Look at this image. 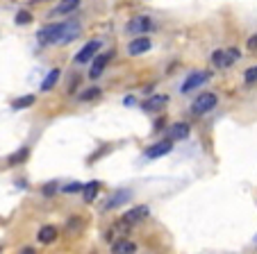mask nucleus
Instances as JSON below:
<instances>
[{"label":"nucleus","instance_id":"1","mask_svg":"<svg viewBox=\"0 0 257 254\" xmlns=\"http://www.w3.org/2000/svg\"><path fill=\"white\" fill-rule=\"evenodd\" d=\"M62 28L64 23H50V25H44V28L37 32V41L39 46H53V44H59V37H62Z\"/></svg>","mask_w":257,"mask_h":254},{"label":"nucleus","instance_id":"2","mask_svg":"<svg viewBox=\"0 0 257 254\" xmlns=\"http://www.w3.org/2000/svg\"><path fill=\"white\" fill-rule=\"evenodd\" d=\"M216 105H218L216 93H200L194 100V105H191V111H194L196 116H203V114H207V111H212Z\"/></svg>","mask_w":257,"mask_h":254},{"label":"nucleus","instance_id":"25","mask_svg":"<svg viewBox=\"0 0 257 254\" xmlns=\"http://www.w3.org/2000/svg\"><path fill=\"white\" fill-rule=\"evenodd\" d=\"M243 82H246V84H255L257 82V66H250L246 73H243Z\"/></svg>","mask_w":257,"mask_h":254},{"label":"nucleus","instance_id":"23","mask_svg":"<svg viewBox=\"0 0 257 254\" xmlns=\"http://www.w3.org/2000/svg\"><path fill=\"white\" fill-rule=\"evenodd\" d=\"M100 89H98V87H91V89H87V91H82V93H80V98H78V100H82V102H89V100H96V98L98 96H100Z\"/></svg>","mask_w":257,"mask_h":254},{"label":"nucleus","instance_id":"24","mask_svg":"<svg viewBox=\"0 0 257 254\" xmlns=\"http://www.w3.org/2000/svg\"><path fill=\"white\" fill-rule=\"evenodd\" d=\"M16 25H28V23H32V14H30L28 10H21V12H16Z\"/></svg>","mask_w":257,"mask_h":254},{"label":"nucleus","instance_id":"28","mask_svg":"<svg viewBox=\"0 0 257 254\" xmlns=\"http://www.w3.org/2000/svg\"><path fill=\"white\" fill-rule=\"evenodd\" d=\"M55 193H57V184H46L44 195H55Z\"/></svg>","mask_w":257,"mask_h":254},{"label":"nucleus","instance_id":"15","mask_svg":"<svg viewBox=\"0 0 257 254\" xmlns=\"http://www.w3.org/2000/svg\"><path fill=\"white\" fill-rule=\"evenodd\" d=\"M37 240H39V243H44V245L55 243V240H57V227H55V225H44L39 229V234H37Z\"/></svg>","mask_w":257,"mask_h":254},{"label":"nucleus","instance_id":"5","mask_svg":"<svg viewBox=\"0 0 257 254\" xmlns=\"http://www.w3.org/2000/svg\"><path fill=\"white\" fill-rule=\"evenodd\" d=\"M100 46H102L100 39H91L87 46H82V50H78V55H75V59H73V62H75V64H89L98 55Z\"/></svg>","mask_w":257,"mask_h":254},{"label":"nucleus","instance_id":"22","mask_svg":"<svg viewBox=\"0 0 257 254\" xmlns=\"http://www.w3.org/2000/svg\"><path fill=\"white\" fill-rule=\"evenodd\" d=\"M80 229H82V218H80V216L68 218V220H66V231H68V234H75V231H80Z\"/></svg>","mask_w":257,"mask_h":254},{"label":"nucleus","instance_id":"31","mask_svg":"<svg viewBox=\"0 0 257 254\" xmlns=\"http://www.w3.org/2000/svg\"><path fill=\"white\" fill-rule=\"evenodd\" d=\"M123 105H125V107H132V105H135V98H125V100H123Z\"/></svg>","mask_w":257,"mask_h":254},{"label":"nucleus","instance_id":"18","mask_svg":"<svg viewBox=\"0 0 257 254\" xmlns=\"http://www.w3.org/2000/svg\"><path fill=\"white\" fill-rule=\"evenodd\" d=\"M28 157H30V148L25 145V148L16 150V152H12L10 157H7V166H19V163H23Z\"/></svg>","mask_w":257,"mask_h":254},{"label":"nucleus","instance_id":"7","mask_svg":"<svg viewBox=\"0 0 257 254\" xmlns=\"http://www.w3.org/2000/svg\"><path fill=\"white\" fill-rule=\"evenodd\" d=\"M207 80H209V73H205V71H200V73H191V75L185 80V84L180 87V91H182V93H191V91H196L198 87H203V84H205Z\"/></svg>","mask_w":257,"mask_h":254},{"label":"nucleus","instance_id":"21","mask_svg":"<svg viewBox=\"0 0 257 254\" xmlns=\"http://www.w3.org/2000/svg\"><path fill=\"white\" fill-rule=\"evenodd\" d=\"M241 57V50L239 48H228V50H223V68H228V66H232L237 59Z\"/></svg>","mask_w":257,"mask_h":254},{"label":"nucleus","instance_id":"8","mask_svg":"<svg viewBox=\"0 0 257 254\" xmlns=\"http://www.w3.org/2000/svg\"><path fill=\"white\" fill-rule=\"evenodd\" d=\"M151 48H153L151 39L148 37H137V39H132L130 44H127V55H130V57H139V55L148 53Z\"/></svg>","mask_w":257,"mask_h":254},{"label":"nucleus","instance_id":"29","mask_svg":"<svg viewBox=\"0 0 257 254\" xmlns=\"http://www.w3.org/2000/svg\"><path fill=\"white\" fill-rule=\"evenodd\" d=\"M246 46H248V50H257V32L252 34L250 39H248V44H246Z\"/></svg>","mask_w":257,"mask_h":254},{"label":"nucleus","instance_id":"13","mask_svg":"<svg viewBox=\"0 0 257 254\" xmlns=\"http://www.w3.org/2000/svg\"><path fill=\"white\" fill-rule=\"evenodd\" d=\"M80 5H82L80 0H64V3H59L57 7H53V10L48 12V16H50V19H53V16H64V14H71V12H75Z\"/></svg>","mask_w":257,"mask_h":254},{"label":"nucleus","instance_id":"17","mask_svg":"<svg viewBox=\"0 0 257 254\" xmlns=\"http://www.w3.org/2000/svg\"><path fill=\"white\" fill-rule=\"evenodd\" d=\"M98 191H100V182H89V184H82V195H84V202H93L98 195Z\"/></svg>","mask_w":257,"mask_h":254},{"label":"nucleus","instance_id":"11","mask_svg":"<svg viewBox=\"0 0 257 254\" xmlns=\"http://www.w3.org/2000/svg\"><path fill=\"white\" fill-rule=\"evenodd\" d=\"M166 102H169V96H164V93H155V96L146 98V100L141 102V109L144 111H160Z\"/></svg>","mask_w":257,"mask_h":254},{"label":"nucleus","instance_id":"30","mask_svg":"<svg viewBox=\"0 0 257 254\" xmlns=\"http://www.w3.org/2000/svg\"><path fill=\"white\" fill-rule=\"evenodd\" d=\"M19 254H37V249H34V247H30V245H28V247H23Z\"/></svg>","mask_w":257,"mask_h":254},{"label":"nucleus","instance_id":"6","mask_svg":"<svg viewBox=\"0 0 257 254\" xmlns=\"http://www.w3.org/2000/svg\"><path fill=\"white\" fill-rule=\"evenodd\" d=\"M132 197V191H127V188H118V191H114L112 195L105 200V204H102V209L105 211H112V209H116V206H121V204H125L127 200Z\"/></svg>","mask_w":257,"mask_h":254},{"label":"nucleus","instance_id":"26","mask_svg":"<svg viewBox=\"0 0 257 254\" xmlns=\"http://www.w3.org/2000/svg\"><path fill=\"white\" fill-rule=\"evenodd\" d=\"M59 191L68 193V195H71V193H80V191H82V184H80V182H71V184H66V186H62Z\"/></svg>","mask_w":257,"mask_h":254},{"label":"nucleus","instance_id":"3","mask_svg":"<svg viewBox=\"0 0 257 254\" xmlns=\"http://www.w3.org/2000/svg\"><path fill=\"white\" fill-rule=\"evenodd\" d=\"M153 28H155L153 19H148V16H135V19H132L130 23L125 25V32L139 34V37H146V32H151Z\"/></svg>","mask_w":257,"mask_h":254},{"label":"nucleus","instance_id":"19","mask_svg":"<svg viewBox=\"0 0 257 254\" xmlns=\"http://www.w3.org/2000/svg\"><path fill=\"white\" fill-rule=\"evenodd\" d=\"M59 75H62V71H59V68H53V71H48L46 80L41 82V91H50V89H53L55 84L59 82Z\"/></svg>","mask_w":257,"mask_h":254},{"label":"nucleus","instance_id":"10","mask_svg":"<svg viewBox=\"0 0 257 254\" xmlns=\"http://www.w3.org/2000/svg\"><path fill=\"white\" fill-rule=\"evenodd\" d=\"M171 150H173V141L164 139V141H160V143L151 145V148H146V157L148 159H160V157H166Z\"/></svg>","mask_w":257,"mask_h":254},{"label":"nucleus","instance_id":"20","mask_svg":"<svg viewBox=\"0 0 257 254\" xmlns=\"http://www.w3.org/2000/svg\"><path fill=\"white\" fill-rule=\"evenodd\" d=\"M34 102H37V96H21V98H16L14 102H12V109L14 111H21V109H28V107H32Z\"/></svg>","mask_w":257,"mask_h":254},{"label":"nucleus","instance_id":"27","mask_svg":"<svg viewBox=\"0 0 257 254\" xmlns=\"http://www.w3.org/2000/svg\"><path fill=\"white\" fill-rule=\"evenodd\" d=\"M212 64L216 68H223V50H214L212 53Z\"/></svg>","mask_w":257,"mask_h":254},{"label":"nucleus","instance_id":"4","mask_svg":"<svg viewBox=\"0 0 257 254\" xmlns=\"http://www.w3.org/2000/svg\"><path fill=\"white\" fill-rule=\"evenodd\" d=\"M82 34V25L78 21H64V28H62V37H59V44L57 46H66L73 44L75 39Z\"/></svg>","mask_w":257,"mask_h":254},{"label":"nucleus","instance_id":"32","mask_svg":"<svg viewBox=\"0 0 257 254\" xmlns=\"http://www.w3.org/2000/svg\"><path fill=\"white\" fill-rule=\"evenodd\" d=\"M0 254H3V247H0Z\"/></svg>","mask_w":257,"mask_h":254},{"label":"nucleus","instance_id":"9","mask_svg":"<svg viewBox=\"0 0 257 254\" xmlns=\"http://www.w3.org/2000/svg\"><path fill=\"white\" fill-rule=\"evenodd\" d=\"M151 213V209L146 204H139V206H132V209H127L125 213H123V222H127V225H137V222H144V218Z\"/></svg>","mask_w":257,"mask_h":254},{"label":"nucleus","instance_id":"14","mask_svg":"<svg viewBox=\"0 0 257 254\" xmlns=\"http://www.w3.org/2000/svg\"><path fill=\"white\" fill-rule=\"evenodd\" d=\"M189 136V125L187 123H173L169 127V141H182Z\"/></svg>","mask_w":257,"mask_h":254},{"label":"nucleus","instance_id":"16","mask_svg":"<svg viewBox=\"0 0 257 254\" xmlns=\"http://www.w3.org/2000/svg\"><path fill=\"white\" fill-rule=\"evenodd\" d=\"M112 252L114 254H135L137 252V245L132 243V240H116V243L112 245Z\"/></svg>","mask_w":257,"mask_h":254},{"label":"nucleus","instance_id":"12","mask_svg":"<svg viewBox=\"0 0 257 254\" xmlns=\"http://www.w3.org/2000/svg\"><path fill=\"white\" fill-rule=\"evenodd\" d=\"M107 64H109V55H96V57L91 59V68H89V77L91 80H98V77L102 75V71L107 68Z\"/></svg>","mask_w":257,"mask_h":254}]
</instances>
